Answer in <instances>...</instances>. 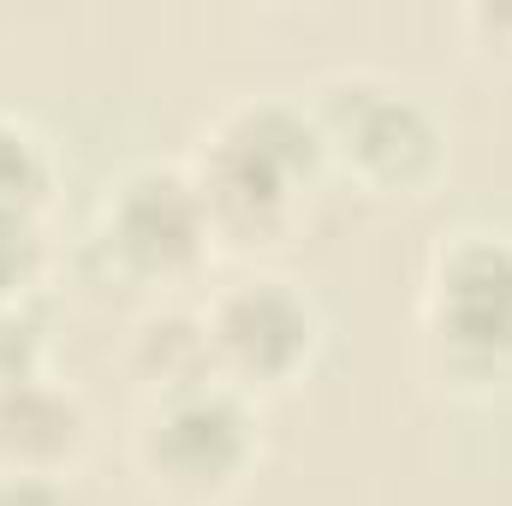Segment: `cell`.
Here are the masks:
<instances>
[{"label":"cell","instance_id":"6da1fadb","mask_svg":"<svg viewBox=\"0 0 512 506\" xmlns=\"http://www.w3.org/2000/svg\"><path fill=\"white\" fill-rule=\"evenodd\" d=\"M209 233L227 251H280L298 239L328 161L304 96H239L197 131L185 161Z\"/></svg>","mask_w":512,"mask_h":506},{"label":"cell","instance_id":"7a4b0ae2","mask_svg":"<svg viewBox=\"0 0 512 506\" xmlns=\"http://www.w3.org/2000/svg\"><path fill=\"white\" fill-rule=\"evenodd\" d=\"M304 114L322 137L328 179H346L364 197L405 203L447 173V120L393 72L334 66L310 84Z\"/></svg>","mask_w":512,"mask_h":506},{"label":"cell","instance_id":"3957f363","mask_svg":"<svg viewBox=\"0 0 512 506\" xmlns=\"http://www.w3.org/2000/svg\"><path fill=\"white\" fill-rule=\"evenodd\" d=\"M429 376L459 393H495L512 381V233L459 227L447 233L417 298Z\"/></svg>","mask_w":512,"mask_h":506},{"label":"cell","instance_id":"277c9868","mask_svg":"<svg viewBox=\"0 0 512 506\" xmlns=\"http://www.w3.org/2000/svg\"><path fill=\"white\" fill-rule=\"evenodd\" d=\"M262 465V411L227 381L143 399L131 471L167 506H227Z\"/></svg>","mask_w":512,"mask_h":506},{"label":"cell","instance_id":"5b68a950","mask_svg":"<svg viewBox=\"0 0 512 506\" xmlns=\"http://www.w3.org/2000/svg\"><path fill=\"white\" fill-rule=\"evenodd\" d=\"M90 251L108 280L131 292H173L191 286L209 251V215L203 197L185 173V161H131L102 185L96 221H90Z\"/></svg>","mask_w":512,"mask_h":506},{"label":"cell","instance_id":"8992f818","mask_svg":"<svg viewBox=\"0 0 512 506\" xmlns=\"http://www.w3.org/2000/svg\"><path fill=\"white\" fill-rule=\"evenodd\" d=\"M203 334H209L215 381L239 387L245 399H268L310 376L328 328H322L316 298L292 274L256 268V274L227 280L203 304Z\"/></svg>","mask_w":512,"mask_h":506},{"label":"cell","instance_id":"52a82bcc","mask_svg":"<svg viewBox=\"0 0 512 506\" xmlns=\"http://www.w3.org/2000/svg\"><path fill=\"white\" fill-rule=\"evenodd\" d=\"M90 447V399L60 376H42L0 399V477H78Z\"/></svg>","mask_w":512,"mask_h":506},{"label":"cell","instance_id":"ba28073f","mask_svg":"<svg viewBox=\"0 0 512 506\" xmlns=\"http://www.w3.org/2000/svg\"><path fill=\"white\" fill-rule=\"evenodd\" d=\"M126 370L137 376L143 399H161V393H179V387L215 381L209 334H203V310H179V304L149 310V316L131 328Z\"/></svg>","mask_w":512,"mask_h":506},{"label":"cell","instance_id":"9c48e42d","mask_svg":"<svg viewBox=\"0 0 512 506\" xmlns=\"http://www.w3.org/2000/svg\"><path fill=\"white\" fill-rule=\"evenodd\" d=\"M54 149L48 137L30 126L24 114H6L0 108V215H48L54 203Z\"/></svg>","mask_w":512,"mask_h":506},{"label":"cell","instance_id":"30bf717a","mask_svg":"<svg viewBox=\"0 0 512 506\" xmlns=\"http://www.w3.org/2000/svg\"><path fill=\"white\" fill-rule=\"evenodd\" d=\"M48 262H54V245L36 215H0V310L30 304L36 286L48 280Z\"/></svg>","mask_w":512,"mask_h":506},{"label":"cell","instance_id":"8fae6325","mask_svg":"<svg viewBox=\"0 0 512 506\" xmlns=\"http://www.w3.org/2000/svg\"><path fill=\"white\" fill-rule=\"evenodd\" d=\"M54 376L48 370V334H42V316L30 304H12L0 310V399L30 387V381Z\"/></svg>","mask_w":512,"mask_h":506},{"label":"cell","instance_id":"7c38bea8","mask_svg":"<svg viewBox=\"0 0 512 506\" xmlns=\"http://www.w3.org/2000/svg\"><path fill=\"white\" fill-rule=\"evenodd\" d=\"M459 30L471 42V54L483 66H507L512 72V0H483L459 12Z\"/></svg>","mask_w":512,"mask_h":506},{"label":"cell","instance_id":"4fadbf2b","mask_svg":"<svg viewBox=\"0 0 512 506\" xmlns=\"http://www.w3.org/2000/svg\"><path fill=\"white\" fill-rule=\"evenodd\" d=\"M0 506H90L78 477H0Z\"/></svg>","mask_w":512,"mask_h":506}]
</instances>
